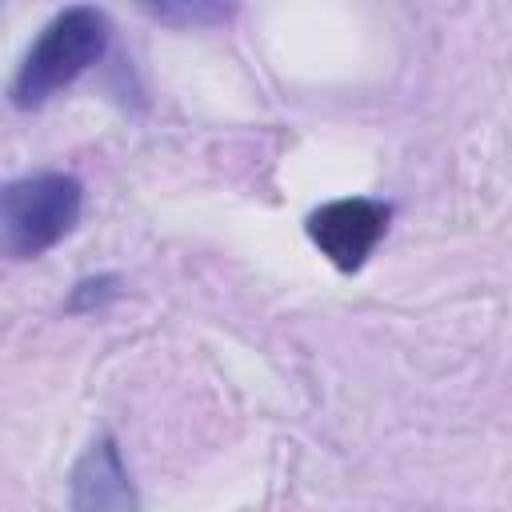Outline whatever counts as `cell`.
Masks as SVG:
<instances>
[{
	"mask_svg": "<svg viewBox=\"0 0 512 512\" xmlns=\"http://www.w3.org/2000/svg\"><path fill=\"white\" fill-rule=\"evenodd\" d=\"M108 40H112V24L100 8L76 4L56 12L12 76V88H8L12 104L28 112L48 104L56 92L72 88L92 64H100V56L108 52Z\"/></svg>",
	"mask_w": 512,
	"mask_h": 512,
	"instance_id": "obj_1",
	"label": "cell"
},
{
	"mask_svg": "<svg viewBox=\"0 0 512 512\" xmlns=\"http://www.w3.org/2000/svg\"><path fill=\"white\" fill-rule=\"evenodd\" d=\"M80 208H84V188L68 172H32L12 180L0 200L4 252L12 260L44 256L80 224Z\"/></svg>",
	"mask_w": 512,
	"mask_h": 512,
	"instance_id": "obj_2",
	"label": "cell"
},
{
	"mask_svg": "<svg viewBox=\"0 0 512 512\" xmlns=\"http://www.w3.org/2000/svg\"><path fill=\"white\" fill-rule=\"evenodd\" d=\"M388 220H392L388 204L368 196H344L320 204L308 216V240L320 248V256H328V264H336L340 272H356L384 240Z\"/></svg>",
	"mask_w": 512,
	"mask_h": 512,
	"instance_id": "obj_3",
	"label": "cell"
},
{
	"mask_svg": "<svg viewBox=\"0 0 512 512\" xmlns=\"http://www.w3.org/2000/svg\"><path fill=\"white\" fill-rule=\"evenodd\" d=\"M72 508H136V492L112 436L88 444L72 468Z\"/></svg>",
	"mask_w": 512,
	"mask_h": 512,
	"instance_id": "obj_4",
	"label": "cell"
},
{
	"mask_svg": "<svg viewBox=\"0 0 512 512\" xmlns=\"http://www.w3.org/2000/svg\"><path fill=\"white\" fill-rule=\"evenodd\" d=\"M132 4L172 28H216L236 16V0H132Z\"/></svg>",
	"mask_w": 512,
	"mask_h": 512,
	"instance_id": "obj_5",
	"label": "cell"
},
{
	"mask_svg": "<svg viewBox=\"0 0 512 512\" xmlns=\"http://www.w3.org/2000/svg\"><path fill=\"white\" fill-rule=\"evenodd\" d=\"M116 296H120V280L116 276H88V280H80L72 288L68 312H96V308H104Z\"/></svg>",
	"mask_w": 512,
	"mask_h": 512,
	"instance_id": "obj_6",
	"label": "cell"
}]
</instances>
